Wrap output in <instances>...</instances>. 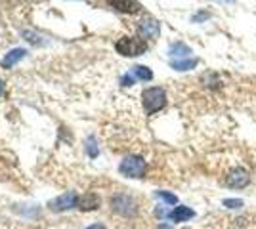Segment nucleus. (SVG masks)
I'll return each mask as SVG.
<instances>
[{"mask_svg": "<svg viewBox=\"0 0 256 229\" xmlns=\"http://www.w3.org/2000/svg\"><path fill=\"white\" fill-rule=\"evenodd\" d=\"M142 101H144V109H146L147 115H153L167 105V92L159 86L146 88L142 92Z\"/></svg>", "mask_w": 256, "mask_h": 229, "instance_id": "obj_1", "label": "nucleus"}, {"mask_svg": "<svg viewBox=\"0 0 256 229\" xmlns=\"http://www.w3.org/2000/svg\"><path fill=\"white\" fill-rule=\"evenodd\" d=\"M115 50L126 56V58H136V56H142L147 50V44L140 38H132V36H121L117 42H115Z\"/></svg>", "mask_w": 256, "mask_h": 229, "instance_id": "obj_2", "label": "nucleus"}, {"mask_svg": "<svg viewBox=\"0 0 256 229\" xmlns=\"http://www.w3.org/2000/svg\"><path fill=\"white\" fill-rule=\"evenodd\" d=\"M146 168V160L142 157H138V155H128V157L122 158L121 164H119V172L126 178H144Z\"/></svg>", "mask_w": 256, "mask_h": 229, "instance_id": "obj_3", "label": "nucleus"}, {"mask_svg": "<svg viewBox=\"0 0 256 229\" xmlns=\"http://www.w3.org/2000/svg\"><path fill=\"white\" fill-rule=\"evenodd\" d=\"M111 208H113L117 214H121V216H124V218L134 216L136 210H138L136 201L130 197V195H126V193L115 195V197L111 199Z\"/></svg>", "mask_w": 256, "mask_h": 229, "instance_id": "obj_4", "label": "nucleus"}, {"mask_svg": "<svg viewBox=\"0 0 256 229\" xmlns=\"http://www.w3.org/2000/svg\"><path fill=\"white\" fill-rule=\"evenodd\" d=\"M75 206H79V197L75 191H67V193L56 197L54 201L48 203V208L52 212H65V210H71Z\"/></svg>", "mask_w": 256, "mask_h": 229, "instance_id": "obj_5", "label": "nucleus"}, {"mask_svg": "<svg viewBox=\"0 0 256 229\" xmlns=\"http://www.w3.org/2000/svg\"><path fill=\"white\" fill-rule=\"evenodd\" d=\"M251 183V176H249V172L245 168H233L228 172V176H226V185L228 187H232V189H243Z\"/></svg>", "mask_w": 256, "mask_h": 229, "instance_id": "obj_6", "label": "nucleus"}, {"mask_svg": "<svg viewBox=\"0 0 256 229\" xmlns=\"http://www.w3.org/2000/svg\"><path fill=\"white\" fill-rule=\"evenodd\" d=\"M138 33L142 38H157L161 33V23L153 17H144L140 23H138Z\"/></svg>", "mask_w": 256, "mask_h": 229, "instance_id": "obj_7", "label": "nucleus"}, {"mask_svg": "<svg viewBox=\"0 0 256 229\" xmlns=\"http://www.w3.org/2000/svg\"><path fill=\"white\" fill-rule=\"evenodd\" d=\"M195 216V212L189 208V206H176L172 212H169V218L176 224H182V222H189L191 218Z\"/></svg>", "mask_w": 256, "mask_h": 229, "instance_id": "obj_8", "label": "nucleus"}, {"mask_svg": "<svg viewBox=\"0 0 256 229\" xmlns=\"http://www.w3.org/2000/svg\"><path fill=\"white\" fill-rule=\"evenodd\" d=\"M27 56V50L25 48H13V50H10L8 54H6V58L2 60V65L6 67V69H12L13 65L17 63V61H21Z\"/></svg>", "mask_w": 256, "mask_h": 229, "instance_id": "obj_9", "label": "nucleus"}, {"mask_svg": "<svg viewBox=\"0 0 256 229\" xmlns=\"http://www.w3.org/2000/svg\"><path fill=\"white\" fill-rule=\"evenodd\" d=\"M98 206H99V197L96 193H86L83 195V199H79V208L85 210V212L96 210Z\"/></svg>", "mask_w": 256, "mask_h": 229, "instance_id": "obj_10", "label": "nucleus"}, {"mask_svg": "<svg viewBox=\"0 0 256 229\" xmlns=\"http://www.w3.org/2000/svg\"><path fill=\"white\" fill-rule=\"evenodd\" d=\"M111 6L124 13H136L140 12V8H142L140 2H111Z\"/></svg>", "mask_w": 256, "mask_h": 229, "instance_id": "obj_11", "label": "nucleus"}, {"mask_svg": "<svg viewBox=\"0 0 256 229\" xmlns=\"http://www.w3.org/2000/svg\"><path fill=\"white\" fill-rule=\"evenodd\" d=\"M197 63H199V60H172L171 67L176 71H189V69L195 67Z\"/></svg>", "mask_w": 256, "mask_h": 229, "instance_id": "obj_12", "label": "nucleus"}, {"mask_svg": "<svg viewBox=\"0 0 256 229\" xmlns=\"http://www.w3.org/2000/svg\"><path fill=\"white\" fill-rule=\"evenodd\" d=\"M169 54H171L172 58H183V56H189L191 54V48L189 46H185L183 42H174L169 50Z\"/></svg>", "mask_w": 256, "mask_h": 229, "instance_id": "obj_13", "label": "nucleus"}, {"mask_svg": "<svg viewBox=\"0 0 256 229\" xmlns=\"http://www.w3.org/2000/svg\"><path fill=\"white\" fill-rule=\"evenodd\" d=\"M132 75H134L136 78H140V80H146V82L153 78V73L146 65H136V67H132Z\"/></svg>", "mask_w": 256, "mask_h": 229, "instance_id": "obj_14", "label": "nucleus"}, {"mask_svg": "<svg viewBox=\"0 0 256 229\" xmlns=\"http://www.w3.org/2000/svg\"><path fill=\"white\" fill-rule=\"evenodd\" d=\"M86 153H88L92 158L98 157L99 149H98V145H96V138H94V136H90V138L86 140Z\"/></svg>", "mask_w": 256, "mask_h": 229, "instance_id": "obj_15", "label": "nucleus"}, {"mask_svg": "<svg viewBox=\"0 0 256 229\" xmlns=\"http://www.w3.org/2000/svg\"><path fill=\"white\" fill-rule=\"evenodd\" d=\"M157 197L159 199H163L167 205H176V203H178V197L169 193V191H157Z\"/></svg>", "mask_w": 256, "mask_h": 229, "instance_id": "obj_16", "label": "nucleus"}, {"mask_svg": "<svg viewBox=\"0 0 256 229\" xmlns=\"http://www.w3.org/2000/svg\"><path fill=\"white\" fill-rule=\"evenodd\" d=\"M224 206H228V208H239V206H243V201L241 199H224Z\"/></svg>", "mask_w": 256, "mask_h": 229, "instance_id": "obj_17", "label": "nucleus"}, {"mask_svg": "<svg viewBox=\"0 0 256 229\" xmlns=\"http://www.w3.org/2000/svg\"><path fill=\"white\" fill-rule=\"evenodd\" d=\"M121 82H122V86H132L134 84V75L130 73V75H124L121 78Z\"/></svg>", "mask_w": 256, "mask_h": 229, "instance_id": "obj_18", "label": "nucleus"}, {"mask_svg": "<svg viewBox=\"0 0 256 229\" xmlns=\"http://www.w3.org/2000/svg\"><path fill=\"white\" fill-rule=\"evenodd\" d=\"M86 229H107L105 226H101V224H92V226H88Z\"/></svg>", "mask_w": 256, "mask_h": 229, "instance_id": "obj_19", "label": "nucleus"}, {"mask_svg": "<svg viewBox=\"0 0 256 229\" xmlns=\"http://www.w3.org/2000/svg\"><path fill=\"white\" fill-rule=\"evenodd\" d=\"M157 229H172V226L171 224H159Z\"/></svg>", "mask_w": 256, "mask_h": 229, "instance_id": "obj_20", "label": "nucleus"}, {"mask_svg": "<svg viewBox=\"0 0 256 229\" xmlns=\"http://www.w3.org/2000/svg\"><path fill=\"white\" fill-rule=\"evenodd\" d=\"M2 94H4V82L0 80V96H2Z\"/></svg>", "mask_w": 256, "mask_h": 229, "instance_id": "obj_21", "label": "nucleus"}]
</instances>
